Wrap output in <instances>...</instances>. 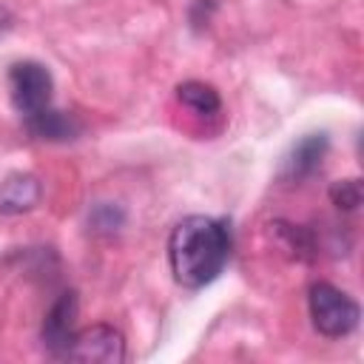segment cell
Segmentation results:
<instances>
[{"mask_svg": "<svg viewBox=\"0 0 364 364\" xmlns=\"http://www.w3.org/2000/svg\"><path fill=\"white\" fill-rule=\"evenodd\" d=\"M230 256V230L222 219L213 216H188L182 219L168 239L171 273L182 287L210 284Z\"/></svg>", "mask_w": 364, "mask_h": 364, "instance_id": "6da1fadb", "label": "cell"}, {"mask_svg": "<svg viewBox=\"0 0 364 364\" xmlns=\"http://www.w3.org/2000/svg\"><path fill=\"white\" fill-rule=\"evenodd\" d=\"M307 307H310L313 327L327 338H341V336L353 333L358 324V316H361L358 304L344 290H338L327 282H316L310 287Z\"/></svg>", "mask_w": 364, "mask_h": 364, "instance_id": "7a4b0ae2", "label": "cell"}, {"mask_svg": "<svg viewBox=\"0 0 364 364\" xmlns=\"http://www.w3.org/2000/svg\"><path fill=\"white\" fill-rule=\"evenodd\" d=\"M51 88H54V82H51L48 68L34 63V60L14 63L9 71V94H11L14 108L23 117H31V114L48 108L51 105Z\"/></svg>", "mask_w": 364, "mask_h": 364, "instance_id": "3957f363", "label": "cell"}, {"mask_svg": "<svg viewBox=\"0 0 364 364\" xmlns=\"http://www.w3.org/2000/svg\"><path fill=\"white\" fill-rule=\"evenodd\" d=\"M63 358L88 364H119L125 361V338L111 324H91L71 336Z\"/></svg>", "mask_w": 364, "mask_h": 364, "instance_id": "277c9868", "label": "cell"}, {"mask_svg": "<svg viewBox=\"0 0 364 364\" xmlns=\"http://www.w3.org/2000/svg\"><path fill=\"white\" fill-rule=\"evenodd\" d=\"M74 318H77V296L74 293H63L51 304V310H48V316L43 321V341L54 355L65 353V347H68V341L74 336Z\"/></svg>", "mask_w": 364, "mask_h": 364, "instance_id": "5b68a950", "label": "cell"}, {"mask_svg": "<svg viewBox=\"0 0 364 364\" xmlns=\"http://www.w3.org/2000/svg\"><path fill=\"white\" fill-rule=\"evenodd\" d=\"M327 154V134H307L304 139H299L287 159H284V176L287 179H307L313 171H318L321 159Z\"/></svg>", "mask_w": 364, "mask_h": 364, "instance_id": "8992f818", "label": "cell"}, {"mask_svg": "<svg viewBox=\"0 0 364 364\" xmlns=\"http://www.w3.org/2000/svg\"><path fill=\"white\" fill-rule=\"evenodd\" d=\"M40 202V182L31 173H9L0 179V213H26Z\"/></svg>", "mask_w": 364, "mask_h": 364, "instance_id": "52a82bcc", "label": "cell"}, {"mask_svg": "<svg viewBox=\"0 0 364 364\" xmlns=\"http://www.w3.org/2000/svg\"><path fill=\"white\" fill-rule=\"evenodd\" d=\"M26 119V128L31 136L37 139H48V142H65V139H74L80 134V122L65 114V111H54L51 105L31 114V117H23Z\"/></svg>", "mask_w": 364, "mask_h": 364, "instance_id": "ba28073f", "label": "cell"}, {"mask_svg": "<svg viewBox=\"0 0 364 364\" xmlns=\"http://www.w3.org/2000/svg\"><path fill=\"white\" fill-rule=\"evenodd\" d=\"M176 100H179L185 108H191V111H196V114H202V117L216 114L219 105H222L216 88L208 85V82H199V80H188V82H182V85L176 88Z\"/></svg>", "mask_w": 364, "mask_h": 364, "instance_id": "9c48e42d", "label": "cell"}, {"mask_svg": "<svg viewBox=\"0 0 364 364\" xmlns=\"http://www.w3.org/2000/svg\"><path fill=\"white\" fill-rule=\"evenodd\" d=\"M330 199L341 210H355L361 205V182L358 179H341L330 188Z\"/></svg>", "mask_w": 364, "mask_h": 364, "instance_id": "30bf717a", "label": "cell"}, {"mask_svg": "<svg viewBox=\"0 0 364 364\" xmlns=\"http://www.w3.org/2000/svg\"><path fill=\"white\" fill-rule=\"evenodd\" d=\"M9 26H11V14H9V11H6L3 6H0V34H3V31H6Z\"/></svg>", "mask_w": 364, "mask_h": 364, "instance_id": "8fae6325", "label": "cell"}]
</instances>
